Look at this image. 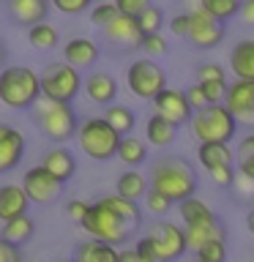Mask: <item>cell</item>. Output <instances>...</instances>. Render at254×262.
Returning a JSON list of instances; mask_svg holds the SVG:
<instances>
[{
  "label": "cell",
  "mask_w": 254,
  "mask_h": 262,
  "mask_svg": "<svg viewBox=\"0 0 254 262\" xmlns=\"http://www.w3.org/2000/svg\"><path fill=\"white\" fill-rule=\"evenodd\" d=\"M151 188L164 194L170 202H183L197 191L194 167L183 156H164L151 169Z\"/></svg>",
  "instance_id": "cell-1"
},
{
  "label": "cell",
  "mask_w": 254,
  "mask_h": 262,
  "mask_svg": "<svg viewBox=\"0 0 254 262\" xmlns=\"http://www.w3.org/2000/svg\"><path fill=\"white\" fill-rule=\"evenodd\" d=\"M30 110H33L36 126L44 131L47 139H52L57 145H66L69 139L77 137L79 120H77V112L71 110L69 101H52V98L41 96Z\"/></svg>",
  "instance_id": "cell-2"
},
{
  "label": "cell",
  "mask_w": 254,
  "mask_h": 262,
  "mask_svg": "<svg viewBox=\"0 0 254 262\" xmlns=\"http://www.w3.org/2000/svg\"><path fill=\"white\" fill-rule=\"evenodd\" d=\"M41 98V77L30 66H6L0 71V101L8 110H30Z\"/></svg>",
  "instance_id": "cell-3"
},
{
  "label": "cell",
  "mask_w": 254,
  "mask_h": 262,
  "mask_svg": "<svg viewBox=\"0 0 254 262\" xmlns=\"http://www.w3.org/2000/svg\"><path fill=\"white\" fill-rule=\"evenodd\" d=\"M188 131L197 142H227L235 137L238 120L227 112L224 104H208L202 110L192 112L188 120Z\"/></svg>",
  "instance_id": "cell-4"
},
{
  "label": "cell",
  "mask_w": 254,
  "mask_h": 262,
  "mask_svg": "<svg viewBox=\"0 0 254 262\" xmlns=\"http://www.w3.org/2000/svg\"><path fill=\"white\" fill-rule=\"evenodd\" d=\"M79 227L85 229L90 237L104 241L110 246H118V249L129 241V232H134V229H137V227H131L129 221H123L104 200H96L93 205H90L88 216L82 219Z\"/></svg>",
  "instance_id": "cell-5"
},
{
  "label": "cell",
  "mask_w": 254,
  "mask_h": 262,
  "mask_svg": "<svg viewBox=\"0 0 254 262\" xmlns=\"http://www.w3.org/2000/svg\"><path fill=\"white\" fill-rule=\"evenodd\" d=\"M77 142H79V150L85 153L88 159L110 161V159H115V153H118L120 134L104 120V115H101V118H88L85 123H79Z\"/></svg>",
  "instance_id": "cell-6"
},
{
  "label": "cell",
  "mask_w": 254,
  "mask_h": 262,
  "mask_svg": "<svg viewBox=\"0 0 254 262\" xmlns=\"http://www.w3.org/2000/svg\"><path fill=\"white\" fill-rule=\"evenodd\" d=\"M41 77V96L52 98V101H74L77 93L82 90V77L79 69H74L66 60H55L47 63L44 71L38 74Z\"/></svg>",
  "instance_id": "cell-7"
},
{
  "label": "cell",
  "mask_w": 254,
  "mask_h": 262,
  "mask_svg": "<svg viewBox=\"0 0 254 262\" xmlns=\"http://www.w3.org/2000/svg\"><path fill=\"white\" fill-rule=\"evenodd\" d=\"M126 85L137 98L142 101H153L156 96L167 88V74L153 57H137L126 69Z\"/></svg>",
  "instance_id": "cell-8"
},
{
  "label": "cell",
  "mask_w": 254,
  "mask_h": 262,
  "mask_svg": "<svg viewBox=\"0 0 254 262\" xmlns=\"http://www.w3.org/2000/svg\"><path fill=\"white\" fill-rule=\"evenodd\" d=\"M186 41L194 49H213L224 41V22L213 19L210 14H205L200 6L188 11V30Z\"/></svg>",
  "instance_id": "cell-9"
},
{
  "label": "cell",
  "mask_w": 254,
  "mask_h": 262,
  "mask_svg": "<svg viewBox=\"0 0 254 262\" xmlns=\"http://www.w3.org/2000/svg\"><path fill=\"white\" fill-rule=\"evenodd\" d=\"M147 237H151L153 246H156L159 262H175L188 251L183 227L172 224V221H156L151 227V232H147Z\"/></svg>",
  "instance_id": "cell-10"
},
{
  "label": "cell",
  "mask_w": 254,
  "mask_h": 262,
  "mask_svg": "<svg viewBox=\"0 0 254 262\" xmlns=\"http://www.w3.org/2000/svg\"><path fill=\"white\" fill-rule=\"evenodd\" d=\"M22 188H25V194H28L30 202H36V205H52L57 196H60L63 183L55 175H49L41 164H36V167H30L22 175Z\"/></svg>",
  "instance_id": "cell-11"
},
{
  "label": "cell",
  "mask_w": 254,
  "mask_h": 262,
  "mask_svg": "<svg viewBox=\"0 0 254 262\" xmlns=\"http://www.w3.org/2000/svg\"><path fill=\"white\" fill-rule=\"evenodd\" d=\"M101 33H104V41L115 52H131V49H139V44H142V30H139L137 19L126 14H118L107 28H101Z\"/></svg>",
  "instance_id": "cell-12"
},
{
  "label": "cell",
  "mask_w": 254,
  "mask_h": 262,
  "mask_svg": "<svg viewBox=\"0 0 254 262\" xmlns=\"http://www.w3.org/2000/svg\"><path fill=\"white\" fill-rule=\"evenodd\" d=\"M227 112L232 115L238 123H246L251 126L254 123V82L249 79H235L227 85V93H224V101Z\"/></svg>",
  "instance_id": "cell-13"
},
{
  "label": "cell",
  "mask_w": 254,
  "mask_h": 262,
  "mask_svg": "<svg viewBox=\"0 0 254 262\" xmlns=\"http://www.w3.org/2000/svg\"><path fill=\"white\" fill-rule=\"evenodd\" d=\"M153 112L161 115L164 120H170L172 126H188V120H192V106L186 101V93L178 88H164L159 96L153 98Z\"/></svg>",
  "instance_id": "cell-14"
},
{
  "label": "cell",
  "mask_w": 254,
  "mask_h": 262,
  "mask_svg": "<svg viewBox=\"0 0 254 262\" xmlns=\"http://www.w3.org/2000/svg\"><path fill=\"white\" fill-rule=\"evenodd\" d=\"M25 156V137L8 123H0V175L19 167Z\"/></svg>",
  "instance_id": "cell-15"
},
{
  "label": "cell",
  "mask_w": 254,
  "mask_h": 262,
  "mask_svg": "<svg viewBox=\"0 0 254 262\" xmlns=\"http://www.w3.org/2000/svg\"><path fill=\"white\" fill-rule=\"evenodd\" d=\"M30 208V200L25 194L22 183H6L0 186V221H11L16 216H25Z\"/></svg>",
  "instance_id": "cell-16"
},
{
  "label": "cell",
  "mask_w": 254,
  "mask_h": 262,
  "mask_svg": "<svg viewBox=\"0 0 254 262\" xmlns=\"http://www.w3.org/2000/svg\"><path fill=\"white\" fill-rule=\"evenodd\" d=\"M41 167H44L49 175H55L60 183H69V180L74 178V172H77V159H74V153L69 150V147L57 145V147L44 153Z\"/></svg>",
  "instance_id": "cell-17"
},
{
  "label": "cell",
  "mask_w": 254,
  "mask_h": 262,
  "mask_svg": "<svg viewBox=\"0 0 254 262\" xmlns=\"http://www.w3.org/2000/svg\"><path fill=\"white\" fill-rule=\"evenodd\" d=\"M98 55H101V49L93 38L88 36H77L71 38L69 44L63 47V60L74 66V69H85V66H93L98 60Z\"/></svg>",
  "instance_id": "cell-18"
},
{
  "label": "cell",
  "mask_w": 254,
  "mask_h": 262,
  "mask_svg": "<svg viewBox=\"0 0 254 262\" xmlns=\"http://www.w3.org/2000/svg\"><path fill=\"white\" fill-rule=\"evenodd\" d=\"M6 3H8V14L14 16L16 25L33 28L38 22H47L49 0H6Z\"/></svg>",
  "instance_id": "cell-19"
},
{
  "label": "cell",
  "mask_w": 254,
  "mask_h": 262,
  "mask_svg": "<svg viewBox=\"0 0 254 262\" xmlns=\"http://www.w3.org/2000/svg\"><path fill=\"white\" fill-rule=\"evenodd\" d=\"M85 96L90 98L93 104H101V106H110L118 96V79L107 71H93L88 74L85 79Z\"/></svg>",
  "instance_id": "cell-20"
},
{
  "label": "cell",
  "mask_w": 254,
  "mask_h": 262,
  "mask_svg": "<svg viewBox=\"0 0 254 262\" xmlns=\"http://www.w3.org/2000/svg\"><path fill=\"white\" fill-rule=\"evenodd\" d=\"M197 161L205 172H213L219 167H232L235 164V153L229 150L227 142H200L197 147Z\"/></svg>",
  "instance_id": "cell-21"
},
{
  "label": "cell",
  "mask_w": 254,
  "mask_h": 262,
  "mask_svg": "<svg viewBox=\"0 0 254 262\" xmlns=\"http://www.w3.org/2000/svg\"><path fill=\"white\" fill-rule=\"evenodd\" d=\"M229 69L235 79L254 82V38H243L229 49Z\"/></svg>",
  "instance_id": "cell-22"
},
{
  "label": "cell",
  "mask_w": 254,
  "mask_h": 262,
  "mask_svg": "<svg viewBox=\"0 0 254 262\" xmlns=\"http://www.w3.org/2000/svg\"><path fill=\"white\" fill-rule=\"evenodd\" d=\"M74 262H120V249L104 241H82L74 251Z\"/></svg>",
  "instance_id": "cell-23"
},
{
  "label": "cell",
  "mask_w": 254,
  "mask_h": 262,
  "mask_svg": "<svg viewBox=\"0 0 254 262\" xmlns=\"http://www.w3.org/2000/svg\"><path fill=\"white\" fill-rule=\"evenodd\" d=\"M147 188H151L147 178L142 175V172H137V169H126L118 180H115V194L123 196V200H131V202L145 200Z\"/></svg>",
  "instance_id": "cell-24"
},
{
  "label": "cell",
  "mask_w": 254,
  "mask_h": 262,
  "mask_svg": "<svg viewBox=\"0 0 254 262\" xmlns=\"http://www.w3.org/2000/svg\"><path fill=\"white\" fill-rule=\"evenodd\" d=\"M178 213L183 219V227H200V224H210L219 216L210 210L208 202H202L200 196H188V200L178 202Z\"/></svg>",
  "instance_id": "cell-25"
},
{
  "label": "cell",
  "mask_w": 254,
  "mask_h": 262,
  "mask_svg": "<svg viewBox=\"0 0 254 262\" xmlns=\"http://www.w3.org/2000/svg\"><path fill=\"white\" fill-rule=\"evenodd\" d=\"M183 232H186V246L192 251H200L210 241H227V229L219 219L210 221V224H200V227H183Z\"/></svg>",
  "instance_id": "cell-26"
},
{
  "label": "cell",
  "mask_w": 254,
  "mask_h": 262,
  "mask_svg": "<svg viewBox=\"0 0 254 262\" xmlns=\"http://www.w3.org/2000/svg\"><path fill=\"white\" fill-rule=\"evenodd\" d=\"M175 134H178V128L172 126L170 120H164L161 115H156V112L145 123V139L153 147H170L172 142H175Z\"/></svg>",
  "instance_id": "cell-27"
},
{
  "label": "cell",
  "mask_w": 254,
  "mask_h": 262,
  "mask_svg": "<svg viewBox=\"0 0 254 262\" xmlns=\"http://www.w3.org/2000/svg\"><path fill=\"white\" fill-rule=\"evenodd\" d=\"M115 159H120L129 169H137L139 164H145V159H147V145H145V139H139V137H134V134L120 137V145H118Z\"/></svg>",
  "instance_id": "cell-28"
},
{
  "label": "cell",
  "mask_w": 254,
  "mask_h": 262,
  "mask_svg": "<svg viewBox=\"0 0 254 262\" xmlns=\"http://www.w3.org/2000/svg\"><path fill=\"white\" fill-rule=\"evenodd\" d=\"M33 232H36V221H33L28 213L25 216H16L11 221H6L3 224V232H0V237L3 241H8L11 246H22V243H28Z\"/></svg>",
  "instance_id": "cell-29"
},
{
  "label": "cell",
  "mask_w": 254,
  "mask_h": 262,
  "mask_svg": "<svg viewBox=\"0 0 254 262\" xmlns=\"http://www.w3.org/2000/svg\"><path fill=\"white\" fill-rule=\"evenodd\" d=\"M28 41L33 49H38V52H49V49H55L60 44V36H57V30L52 28L49 22H38L28 28Z\"/></svg>",
  "instance_id": "cell-30"
},
{
  "label": "cell",
  "mask_w": 254,
  "mask_h": 262,
  "mask_svg": "<svg viewBox=\"0 0 254 262\" xmlns=\"http://www.w3.org/2000/svg\"><path fill=\"white\" fill-rule=\"evenodd\" d=\"M104 120L110 123L120 137L131 134V131H134V123H137L134 112H131L129 106H123V104H110V106H107V110H104Z\"/></svg>",
  "instance_id": "cell-31"
},
{
  "label": "cell",
  "mask_w": 254,
  "mask_h": 262,
  "mask_svg": "<svg viewBox=\"0 0 254 262\" xmlns=\"http://www.w3.org/2000/svg\"><path fill=\"white\" fill-rule=\"evenodd\" d=\"M101 200L110 205V208L118 213V216L123 221H129L131 227H139V221H142V210H139V205L137 202H131V200H123V196H101Z\"/></svg>",
  "instance_id": "cell-32"
},
{
  "label": "cell",
  "mask_w": 254,
  "mask_h": 262,
  "mask_svg": "<svg viewBox=\"0 0 254 262\" xmlns=\"http://www.w3.org/2000/svg\"><path fill=\"white\" fill-rule=\"evenodd\" d=\"M200 8L205 14H210L213 19L227 22V19H232V16H238L241 0H200Z\"/></svg>",
  "instance_id": "cell-33"
},
{
  "label": "cell",
  "mask_w": 254,
  "mask_h": 262,
  "mask_svg": "<svg viewBox=\"0 0 254 262\" xmlns=\"http://www.w3.org/2000/svg\"><path fill=\"white\" fill-rule=\"evenodd\" d=\"M238 172L254 180V134H246L238 145Z\"/></svg>",
  "instance_id": "cell-34"
},
{
  "label": "cell",
  "mask_w": 254,
  "mask_h": 262,
  "mask_svg": "<svg viewBox=\"0 0 254 262\" xmlns=\"http://www.w3.org/2000/svg\"><path fill=\"white\" fill-rule=\"evenodd\" d=\"M137 25H139V30H142V36H151V33H161V28H164V14H161V8L151 3L142 14L137 16Z\"/></svg>",
  "instance_id": "cell-35"
},
{
  "label": "cell",
  "mask_w": 254,
  "mask_h": 262,
  "mask_svg": "<svg viewBox=\"0 0 254 262\" xmlns=\"http://www.w3.org/2000/svg\"><path fill=\"white\" fill-rule=\"evenodd\" d=\"M118 14L120 11H118V6H115L112 0H98V3L90 8V22L98 25V28H107V25H110Z\"/></svg>",
  "instance_id": "cell-36"
},
{
  "label": "cell",
  "mask_w": 254,
  "mask_h": 262,
  "mask_svg": "<svg viewBox=\"0 0 254 262\" xmlns=\"http://www.w3.org/2000/svg\"><path fill=\"white\" fill-rule=\"evenodd\" d=\"M139 49L145 52V57H161V55H167L170 47H167V38L161 33H151V36H142Z\"/></svg>",
  "instance_id": "cell-37"
},
{
  "label": "cell",
  "mask_w": 254,
  "mask_h": 262,
  "mask_svg": "<svg viewBox=\"0 0 254 262\" xmlns=\"http://www.w3.org/2000/svg\"><path fill=\"white\" fill-rule=\"evenodd\" d=\"M200 259H208V262H224L227 259V241H210L205 243L200 251H197Z\"/></svg>",
  "instance_id": "cell-38"
},
{
  "label": "cell",
  "mask_w": 254,
  "mask_h": 262,
  "mask_svg": "<svg viewBox=\"0 0 254 262\" xmlns=\"http://www.w3.org/2000/svg\"><path fill=\"white\" fill-rule=\"evenodd\" d=\"M197 82H227V71L219 63H202L197 69Z\"/></svg>",
  "instance_id": "cell-39"
},
{
  "label": "cell",
  "mask_w": 254,
  "mask_h": 262,
  "mask_svg": "<svg viewBox=\"0 0 254 262\" xmlns=\"http://www.w3.org/2000/svg\"><path fill=\"white\" fill-rule=\"evenodd\" d=\"M93 0H49V6H55L60 14H69V16H77V14H85Z\"/></svg>",
  "instance_id": "cell-40"
},
{
  "label": "cell",
  "mask_w": 254,
  "mask_h": 262,
  "mask_svg": "<svg viewBox=\"0 0 254 262\" xmlns=\"http://www.w3.org/2000/svg\"><path fill=\"white\" fill-rule=\"evenodd\" d=\"M145 208L151 210V213H156V216H164V213L172 208V202H170L164 194L153 191V188H147V194H145Z\"/></svg>",
  "instance_id": "cell-41"
},
{
  "label": "cell",
  "mask_w": 254,
  "mask_h": 262,
  "mask_svg": "<svg viewBox=\"0 0 254 262\" xmlns=\"http://www.w3.org/2000/svg\"><path fill=\"white\" fill-rule=\"evenodd\" d=\"M227 85H229V82H200V88H202L205 98H208V104H221V101H224Z\"/></svg>",
  "instance_id": "cell-42"
},
{
  "label": "cell",
  "mask_w": 254,
  "mask_h": 262,
  "mask_svg": "<svg viewBox=\"0 0 254 262\" xmlns=\"http://www.w3.org/2000/svg\"><path fill=\"white\" fill-rule=\"evenodd\" d=\"M134 251H137V257H139V259H145V262H159V254H156V246H153V241H151L147 235L137 237V243H134Z\"/></svg>",
  "instance_id": "cell-43"
},
{
  "label": "cell",
  "mask_w": 254,
  "mask_h": 262,
  "mask_svg": "<svg viewBox=\"0 0 254 262\" xmlns=\"http://www.w3.org/2000/svg\"><path fill=\"white\" fill-rule=\"evenodd\" d=\"M112 3L118 6V11H120V14L134 16V19H137V16L142 14L147 6H151V0H112Z\"/></svg>",
  "instance_id": "cell-44"
},
{
  "label": "cell",
  "mask_w": 254,
  "mask_h": 262,
  "mask_svg": "<svg viewBox=\"0 0 254 262\" xmlns=\"http://www.w3.org/2000/svg\"><path fill=\"white\" fill-rule=\"evenodd\" d=\"M183 93H186V101H188V106H192L194 112H197V110H202V106H208V98H205L202 88H200V82H197V85H192V88H186Z\"/></svg>",
  "instance_id": "cell-45"
},
{
  "label": "cell",
  "mask_w": 254,
  "mask_h": 262,
  "mask_svg": "<svg viewBox=\"0 0 254 262\" xmlns=\"http://www.w3.org/2000/svg\"><path fill=\"white\" fill-rule=\"evenodd\" d=\"M232 186H235V191H238V196H241V200H251V196H254V180L246 178V175H241V172H235Z\"/></svg>",
  "instance_id": "cell-46"
},
{
  "label": "cell",
  "mask_w": 254,
  "mask_h": 262,
  "mask_svg": "<svg viewBox=\"0 0 254 262\" xmlns=\"http://www.w3.org/2000/svg\"><path fill=\"white\" fill-rule=\"evenodd\" d=\"M88 210H90V202H85V200H71L69 205H66V213H69V219H74L77 224H82V219L88 216Z\"/></svg>",
  "instance_id": "cell-47"
},
{
  "label": "cell",
  "mask_w": 254,
  "mask_h": 262,
  "mask_svg": "<svg viewBox=\"0 0 254 262\" xmlns=\"http://www.w3.org/2000/svg\"><path fill=\"white\" fill-rule=\"evenodd\" d=\"M210 175V180L216 186H232V180H235V167H219V169H213V172H208Z\"/></svg>",
  "instance_id": "cell-48"
},
{
  "label": "cell",
  "mask_w": 254,
  "mask_h": 262,
  "mask_svg": "<svg viewBox=\"0 0 254 262\" xmlns=\"http://www.w3.org/2000/svg\"><path fill=\"white\" fill-rule=\"evenodd\" d=\"M170 30H172V36H180V38H186V30H188V14H175L170 19Z\"/></svg>",
  "instance_id": "cell-49"
},
{
  "label": "cell",
  "mask_w": 254,
  "mask_h": 262,
  "mask_svg": "<svg viewBox=\"0 0 254 262\" xmlns=\"http://www.w3.org/2000/svg\"><path fill=\"white\" fill-rule=\"evenodd\" d=\"M0 262H19V246H11L0 237Z\"/></svg>",
  "instance_id": "cell-50"
},
{
  "label": "cell",
  "mask_w": 254,
  "mask_h": 262,
  "mask_svg": "<svg viewBox=\"0 0 254 262\" xmlns=\"http://www.w3.org/2000/svg\"><path fill=\"white\" fill-rule=\"evenodd\" d=\"M241 19L246 22V25H254V0H243L241 3Z\"/></svg>",
  "instance_id": "cell-51"
},
{
  "label": "cell",
  "mask_w": 254,
  "mask_h": 262,
  "mask_svg": "<svg viewBox=\"0 0 254 262\" xmlns=\"http://www.w3.org/2000/svg\"><path fill=\"white\" fill-rule=\"evenodd\" d=\"M246 227H249V232L254 235V208H251L249 213H246Z\"/></svg>",
  "instance_id": "cell-52"
},
{
  "label": "cell",
  "mask_w": 254,
  "mask_h": 262,
  "mask_svg": "<svg viewBox=\"0 0 254 262\" xmlns=\"http://www.w3.org/2000/svg\"><path fill=\"white\" fill-rule=\"evenodd\" d=\"M3 63H6V44L0 41V66H3Z\"/></svg>",
  "instance_id": "cell-53"
},
{
  "label": "cell",
  "mask_w": 254,
  "mask_h": 262,
  "mask_svg": "<svg viewBox=\"0 0 254 262\" xmlns=\"http://www.w3.org/2000/svg\"><path fill=\"white\" fill-rule=\"evenodd\" d=\"M55 262H74V259H55Z\"/></svg>",
  "instance_id": "cell-54"
},
{
  "label": "cell",
  "mask_w": 254,
  "mask_h": 262,
  "mask_svg": "<svg viewBox=\"0 0 254 262\" xmlns=\"http://www.w3.org/2000/svg\"><path fill=\"white\" fill-rule=\"evenodd\" d=\"M194 262H208V259H200V257H197V259H194Z\"/></svg>",
  "instance_id": "cell-55"
},
{
  "label": "cell",
  "mask_w": 254,
  "mask_h": 262,
  "mask_svg": "<svg viewBox=\"0 0 254 262\" xmlns=\"http://www.w3.org/2000/svg\"><path fill=\"white\" fill-rule=\"evenodd\" d=\"M19 262H33V259H19Z\"/></svg>",
  "instance_id": "cell-56"
},
{
  "label": "cell",
  "mask_w": 254,
  "mask_h": 262,
  "mask_svg": "<svg viewBox=\"0 0 254 262\" xmlns=\"http://www.w3.org/2000/svg\"><path fill=\"white\" fill-rule=\"evenodd\" d=\"M137 262H145V259H137Z\"/></svg>",
  "instance_id": "cell-57"
},
{
  "label": "cell",
  "mask_w": 254,
  "mask_h": 262,
  "mask_svg": "<svg viewBox=\"0 0 254 262\" xmlns=\"http://www.w3.org/2000/svg\"><path fill=\"white\" fill-rule=\"evenodd\" d=\"M241 3H243V0H241Z\"/></svg>",
  "instance_id": "cell-58"
}]
</instances>
